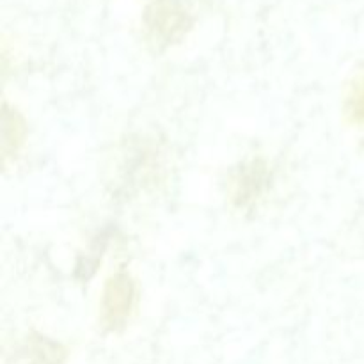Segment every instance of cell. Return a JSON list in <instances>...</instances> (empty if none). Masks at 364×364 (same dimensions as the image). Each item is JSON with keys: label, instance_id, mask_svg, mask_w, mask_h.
I'll return each instance as SVG.
<instances>
[{"label": "cell", "instance_id": "cell-3", "mask_svg": "<svg viewBox=\"0 0 364 364\" xmlns=\"http://www.w3.org/2000/svg\"><path fill=\"white\" fill-rule=\"evenodd\" d=\"M345 109L350 119L364 130V73L355 77L350 84Z\"/></svg>", "mask_w": 364, "mask_h": 364}, {"label": "cell", "instance_id": "cell-1", "mask_svg": "<svg viewBox=\"0 0 364 364\" xmlns=\"http://www.w3.org/2000/svg\"><path fill=\"white\" fill-rule=\"evenodd\" d=\"M135 287L130 276L117 272L107 281L102 297V323L107 331H117L124 327L134 306Z\"/></svg>", "mask_w": 364, "mask_h": 364}, {"label": "cell", "instance_id": "cell-2", "mask_svg": "<svg viewBox=\"0 0 364 364\" xmlns=\"http://www.w3.org/2000/svg\"><path fill=\"white\" fill-rule=\"evenodd\" d=\"M64 350L59 343L38 336L18 348L9 364H60Z\"/></svg>", "mask_w": 364, "mask_h": 364}]
</instances>
